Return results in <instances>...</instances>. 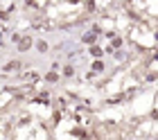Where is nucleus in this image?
<instances>
[{"mask_svg": "<svg viewBox=\"0 0 158 140\" xmlns=\"http://www.w3.org/2000/svg\"><path fill=\"white\" fill-rule=\"evenodd\" d=\"M18 68V61H14V63H9V66H7V70H16Z\"/></svg>", "mask_w": 158, "mask_h": 140, "instance_id": "f257e3e1", "label": "nucleus"}]
</instances>
